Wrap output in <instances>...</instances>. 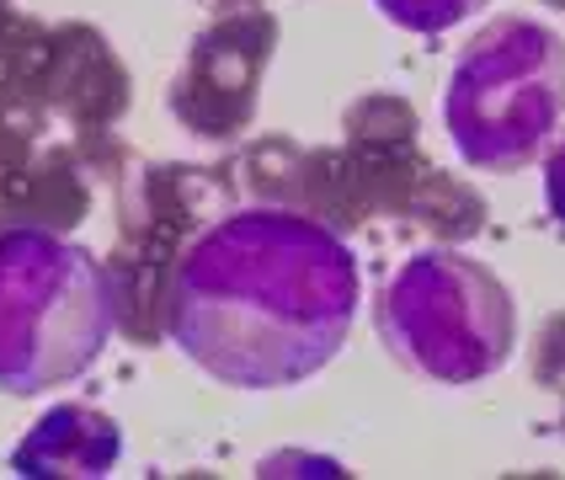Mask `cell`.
<instances>
[{
    "label": "cell",
    "mask_w": 565,
    "mask_h": 480,
    "mask_svg": "<svg viewBox=\"0 0 565 480\" xmlns=\"http://www.w3.org/2000/svg\"><path fill=\"white\" fill-rule=\"evenodd\" d=\"M358 262L326 224L252 209L209 224L171 278V337L235 390H282L342 352Z\"/></svg>",
    "instance_id": "6da1fadb"
},
{
    "label": "cell",
    "mask_w": 565,
    "mask_h": 480,
    "mask_svg": "<svg viewBox=\"0 0 565 480\" xmlns=\"http://www.w3.org/2000/svg\"><path fill=\"white\" fill-rule=\"evenodd\" d=\"M118 326L113 284L49 230L0 235V390L38 395L86 374Z\"/></svg>",
    "instance_id": "7a4b0ae2"
},
{
    "label": "cell",
    "mask_w": 565,
    "mask_h": 480,
    "mask_svg": "<svg viewBox=\"0 0 565 480\" xmlns=\"http://www.w3.org/2000/svg\"><path fill=\"white\" fill-rule=\"evenodd\" d=\"M443 118L454 150L480 171H518L565 118V43L529 17H502L448 75Z\"/></svg>",
    "instance_id": "3957f363"
},
{
    "label": "cell",
    "mask_w": 565,
    "mask_h": 480,
    "mask_svg": "<svg viewBox=\"0 0 565 480\" xmlns=\"http://www.w3.org/2000/svg\"><path fill=\"white\" fill-rule=\"evenodd\" d=\"M379 331L416 374L438 384H475L512 352V299L480 262L459 252L411 256L379 299Z\"/></svg>",
    "instance_id": "277c9868"
},
{
    "label": "cell",
    "mask_w": 565,
    "mask_h": 480,
    "mask_svg": "<svg viewBox=\"0 0 565 480\" xmlns=\"http://www.w3.org/2000/svg\"><path fill=\"white\" fill-rule=\"evenodd\" d=\"M267 54H273V22L262 11H241V17L220 22L214 32H203L188 70H182V81H177V92H171L177 118L192 134L230 139L252 118L256 81H262Z\"/></svg>",
    "instance_id": "5b68a950"
},
{
    "label": "cell",
    "mask_w": 565,
    "mask_h": 480,
    "mask_svg": "<svg viewBox=\"0 0 565 480\" xmlns=\"http://www.w3.org/2000/svg\"><path fill=\"white\" fill-rule=\"evenodd\" d=\"M124 454V433L113 416L92 412V406H60L49 412L11 454L17 476H107Z\"/></svg>",
    "instance_id": "8992f818"
},
{
    "label": "cell",
    "mask_w": 565,
    "mask_h": 480,
    "mask_svg": "<svg viewBox=\"0 0 565 480\" xmlns=\"http://www.w3.org/2000/svg\"><path fill=\"white\" fill-rule=\"evenodd\" d=\"M379 11L395 22V28H411V32H443L454 22L475 17L486 0H374Z\"/></svg>",
    "instance_id": "52a82bcc"
},
{
    "label": "cell",
    "mask_w": 565,
    "mask_h": 480,
    "mask_svg": "<svg viewBox=\"0 0 565 480\" xmlns=\"http://www.w3.org/2000/svg\"><path fill=\"white\" fill-rule=\"evenodd\" d=\"M534 369L555 384V390H565V316L550 320V331H544V348H539Z\"/></svg>",
    "instance_id": "ba28073f"
},
{
    "label": "cell",
    "mask_w": 565,
    "mask_h": 480,
    "mask_svg": "<svg viewBox=\"0 0 565 480\" xmlns=\"http://www.w3.org/2000/svg\"><path fill=\"white\" fill-rule=\"evenodd\" d=\"M544 198H550V214L565 224V150H555L544 166Z\"/></svg>",
    "instance_id": "9c48e42d"
},
{
    "label": "cell",
    "mask_w": 565,
    "mask_h": 480,
    "mask_svg": "<svg viewBox=\"0 0 565 480\" xmlns=\"http://www.w3.org/2000/svg\"><path fill=\"white\" fill-rule=\"evenodd\" d=\"M550 6H565V0H550Z\"/></svg>",
    "instance_id": "30bf717a"
}]
</instances>
